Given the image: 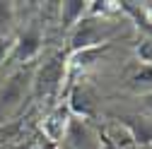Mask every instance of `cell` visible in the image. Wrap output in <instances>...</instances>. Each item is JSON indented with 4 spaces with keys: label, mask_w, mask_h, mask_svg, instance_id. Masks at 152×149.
I'll use <instances>...</instances> for the list:
<instances>
[{
    "label": "cell",
    "mask_w": 152,
    "mask_h": 149,
    "mask_svg": "<svg viewBox=\"0 0 152 149\" xmlns=\"http://www.w3.org/2000/svg\"><path fill=\"white\" fill-rule=\"evenodd\" d=\"M36 65H22L10 72L0 84V125L10 123L24 108V99L31 94V77Z\"/></svg>",
    "instance_id": "1"
},
{
    "label": "cell",
    "mask_w": 152,
    "mask_h": 149,
    "mask_svg": "<svg viewBox=\"0 0 152 149\" xmlns=\"http://www.w3.org/2000/svg\"><path fill=\"white\" fill-rule=\"evenodd\" d=\"M68 70V55L65 53H48L46 58L34 67L31 77V96L34 99H53L65 80Z\"/></svg>",
    "instance_id": "2"
},
{
    "label": "cell",
    "mask_w": 152,
    "mask_h": 149,
    "mask_svg": "<svg viewBox=\"0 0 152 149\" xmlns=\"http://www.w3.org/2000/svg\"><path fill=\"white\" fill-rule=\"evenodd\" d=\"M41 41H44V39H41V29L36 27V24H31L29 29H24V31L15 39L7 63H10V65H20V67L34 63V58H36L39 51H41Z\"/></svg>",
    "instance_id": "3"
},
{
    "label": "cell",
    "mask_w": 152,
    "mask_h": 149,
    "mask_svg": "<svg viewBox=\"0 0 152 149\" xmlns=\"http://www.w3.org/2000/svg\"><path fill=\"white\" fill-rule=\"evenodd\" d=\"M102 36H104V27L97 24L94 17H87V20H80L77 24L72 27L70 31V53H77V51H87L102 43Z\"/></svg>",
    "instance_id": "4"
},
{
    "label": "cell",
    "mask_w": 152,
    "mask_h": 149,
    "mask_svg": "<svg viewBox=\"0 0 152 149\" xmlns=\"http://www.w3.org/2000/svg\"><path fill=\"white\" fill-rule=\"evenodd\" d=\"M70 120H72V118H70L68 103L53 106L48 113H46L44 123H41V137H44L46 142H51V144H61L63 137H65V132H68Z\"/></svg>",
    "instance_id": "5"
},
{
    "label": "cell",
    "mask_w": 152,
    "mask_h": 149,
    "mask_svg": "<svg viewBox=\"0 0 152 149\" xmlns=\"http://www.w3.org/2000/svg\"><path fill=\"white\" fill-rule=\"evenodd\" d=\"M70 113L75 116H82V118H92L94 116V96H92V91L82 84H77L72 89V94H70Z\"/></svg>",
    "instance_id": "6"
},
{
    "label": "cell",
    "mask_w": 152,
    "mask_h": 149,
    "mask_svg": "<svg viewBox=\"0 0 152 149\" xmlns=\"http://www.w3.org/2000/svg\"><path fill=\"white\" fill-rule=\"evenodd\" d=\"M87 7H89V3H82V0H68V3H58L61 27H63V29H72V27L85 17Z\"/></svg>",
    "instance_id": "7"
},
{
    "label": "cell",
    "mask_w": 152,
    "mask_h": 149,
    "mask_svg": "<svg viewBox=\"0 0 152 149\" xmlns=\"http://www.w3.org/2000/svg\"><path fill=\"white\" fill-rule=\"evenodd\" d=\"M121 125L130 132L133 142H152V120L138 118V116H128L121 120Z\"/></svg>",
    "instance_id": "8"
},
{
    "label": "cell",
    "mask_w": 152,
    "mask_h": 149,
    "mask_svg": "<svg viewBox=\"0 0 152 149\" xmlns=\"http://www.w3.org/2000/svg\"><path fill=\"white\" fill-rule=\"evenodd\" d=\"M128 87L142 96H150L152 94V65H145V63L138 65L128 80Z\"/></svg>",
    "instance_id": "9"
},
{
    "label": "cell",
    "mask_w": 152,
    "mask_h": 149,
    "mask_svg": "<svg viewBox=\"0 0 152 149\" xmlns=\"http://www.w3.org/2000/svg\"><path fill=\"white\" fill-rule=\"evenodd\" d=\"M104 51H109V43H104V46H94V48H87V51H77V53H72L70 60H72L75 67H87V65H92L94 60H97Z\"/></svg>",
    "instance_id": "10"
},
{
    "label": "cell",
    "mask_w": 152,
    "mask_h": 149,
    "mask_svg": "<svg viewBox=\"0 0 152 149\" xmlns=\"http://www.w3.org/2000/svg\"><path fill=\"white\" fill-rule=\"evenodd\" d=\"M15 24V3H0V39L10 36Z\"/></svg>",
    "instance_id": "11"
},
{
    "label": "cell",
    "mask_w": 152,
    "mask_h": 149,
    "mask_svg": "<svg viewBox=\"0 0 152 149\" xmlns=\"http://www.w3.org/2000/svg\"><path fill=\"white\" fill-rule=\"evenodd\" d=\"M138 58H140L145 65H152V36H147L145 41L138 43Z\"/></svg>",
    "instance_id": "12"
},
{
    "label": "cell",
    "mask_w": 152,
    "mask_h": 149,
    "mask_svg": "<svg viewBox=\"0 0 152 149\" xmlns=\"http://www.w3.org/2000/svg\"><path fill=\"white\" fill-rule=\"evenodd\" d=\"M12 43H15L12 36H5V39H0V63H7L10 51H12Z\"/></svg>",
    "instance_id": "13"
},
{
    "label": "cell",
    "mask_w": 152,
    "mask_h": 149,
    "mask_svg": "<svg viewBox=\"0 0 152 149\" xmlns=\"http://www.w3.org/2000/svg\"><path fill=\"white\" fill-rule=\"evenodd\" d=\"M99 142H102V149H118L116 144H113V140L109 137L106 130H99Z\"/></svg>",
    "instance_id": "14"
},
{
    "label": "cell",
    "mask_w": 152,
    "mask_h": 149,
    "mask_svg": "<svg viewBox=\"0 0 152 149\" xmlns=\"http://www.w3.org/2000/svg\"><path fill=\"white\" fill-rule=\"evenodd\" d=\"M36 147H39V149H58V144H51V142H46L44 137H39V142H36Z\"/></svg>",
    "instance_id": "15"
},
{
    "label": "cell",
    "mask_w": 152,
    "mask_h": 149,
    "mask_svg": "<svg viewBox=\"0 0 152 149\" xmlns=\"http://www.w3.org/2000/svg\"><path fill=\"white\" fill-rule=\"evenodd\" d=\"M145 103H147V106L152 108V94H150V96H145Z\"/></svg>",
    "instance_id": "16"
},
{
    "label": "cell",
    "mask_w": 152,
    "mask_h": 149,
    "mask_svg": "<svg viewBox=\"0 0 152 149\" xmlns=\"http://www.w3.org/2000/svg\"><path fill=\"white\" fill-rule=\"evenodd\" d=\"M34 149H39V147H34Z\"/></svg>",
    "instance_id": "17"
},
{
    "label": "cell",
    "mask_w": 152,
    "mask_h": 149,
    "mask_svg": "<svg viewBox=\"0 0 152 149\" xmlns=\"http://www.w3.org/2000/svg\"><path fill=\"white\" fill-rule=\"evenodd\" d=\"M128 149H133V147H128Z\"/></svg>",
    "instance_id": "18"
}]
</instances>
